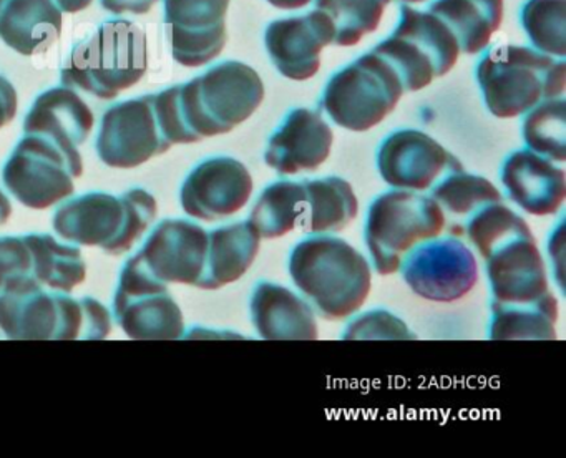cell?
<instances>
[{"mask_svg":"<svg viewBox=\"0 0 566 458\" xmlns=\"http://www.w3.org/2000/svg\"><path fill=\"white\" fill-rule=\"evenodd\" d=\"M373 52L392 65L403 92H417L449 73L460 49L439 17L402 6L399 25Z\"/></svg>","mask_w":566,"mask_h":458,"instance_id":"cell-9","label":"cell"},{"mask_svg":"<svg viewBox=\"0 0 566 458\" xmlns=\"http://www.w3.org/2000/svg\"><path fill=\"white\" fill-rule=\"evenodd\" d=\"M84 173L77 146L42 135H25L6 163V188L31 209H48L74 195V179Z\"/></svg>","mask_w":566,"mask_h":458,"instance_id":"cell-10","label":"cell"},{"mask_svg":"<svg viewBox=\"0 0 566 458\" xmlns=\"http://www.w3.org/2000/svg\"><path fill=\"white\" fill-rule=\"evenodd\" d=\"M303 215V183L283 179L261 192L251 211L250 225L260 238H281L300 225Z\"/></svg>","mask_w":566,"mask_h":458,"instance_id":"cell-30","label":"cell"},{"mask_svg":"<svg viewBox=\"0 0 566 458\" xmlns=\"http://www.w3.org/2000/svg\"><path fill=\"white\" fill-rule=\"evenodd\" d=\"M377 168L392 188L426 191L443 176L462 171L463 166L427 133L399 129L380 143Z\"/></svg>","mask_w":566,"mask_h":458,"instance_id":"cell-14","label":"cell"},{"mask_svg":"<svg viewBox=\"0 0 566 458\" xmlns=\"http://www.w3.org/2000/svg\"><path fill=\"white\" fill-rule=\"evenodd\" d=\"M429 12L446 23L460 52L473 55L482 52L502 27L503 0H436Z\"/></svg>","mask_w":566,"mask_h":458,"instance_id":"cell-27","label":"cell"},{"mask_svg":"<svg viewBox=\"0 0 566 458\" xmlns=\"http://www.w3.org/2000/svg\"><path fill=\"white\" fill-rule=\"evenodd\" d=\"M171 143L165 135L155 95L125 100L102 116L97 153L112 168L130 169L164 155Z\"/></svg>","mask_w":566,"mask_h":458,"instance_id":"cell-12","label":"cell"},{"mask_svg":"<svg viewBox=\"0 0 566 458\" xmlns=\"http://www.w3.org/2000/svg\"><path fill=\"white\" fill-rule=\"evenodd\" d=\"M114 315L128 337L137 341L184 337V314L168 292V284L155 279L135 256L122 269Z\"/></svg>","mask_w":566,"mask_h":458,"instance_id":"cell-11","label":"cell"},{"mask_svg":"<svg viewBox=\"0 0 566 458\" xmlns=\"http://www.w3.org/2000/svg\"><path fill=\"white\" fill-rule=\"evenodd\" d=\"M333 129L319 112L294 108L271 135L264 162L280 175L314 171L331 155Z\"/></svg>","mask_w":566,"mask_h":458,"instance_id":"cell-19","label":"cell"},{"mask_svg":"<svg viewBox=\"0 0 566 458\" xmlns=\"http://www.w3.org/2000/svg\"><path fill=\"white\" fill-rule=\"evenodd\" d=\"M158 0H101L102 7L108 12L117 13H135V15H144L151 10V7L157 3Z\"/></svg>","mask_w":566,"mask_h":458,"instance_id":"cell-39","label":"cell"},{"mask_svg":"<svg viewBox=\"0 0 566 458\" xmlns=\"http://www.w3.org/2000/svg\"><path fill=\"white\" fill-rule=\"evenodd\" d=\"M253 192L250 169L230 156H214L195 166L181 186L185 212L203 221H218L243 209Z\"/></svg>","mask_w":566,"mask_h":458,"instance_id":"cell-16","label":"cell"},{"mask_svg":"<svg viewBox=\"0 0 566 458\" xmlns=\"http://www.w3.org/2000/svg\"><path fill=\"white\" fill-rule=\"evenodd\" d=\"M0 329L15 341H102L111 334L112 321L97 299H74L29 275L0 292Z\"/></svg>","mask_w":566,"mask_h":458,"instance_id":"cell-1","label":"cell"},{"mask_svg":"<svg viewBox=\"0 0 566 458\" xmlns=\"http://www.w3.org/2000/svg\"><path fill=\"white\" fill-rule=\"evenodd\" d=\"M32 254V278L54 291L72 292L85 281L87 268L77 246L61 244L51 235L24 236Z\"/></svg>","mask_w":566,"mask_h":458,"instance_id":"cell-29","label":"cell"},{"mask_svg":"<svg viewBox=\"0 0 566 458\" xmlns=\"http://www.w3.org/2000/svg\"><path fill=\"white\" fill-rule=\"evenodd\" d=\"M522 23L538 52L559 59L566 55V0H528Z\"/></svg>","mask_w":566,"mask_h":458,"instance_id":"cell-35","label":"cell"},{"mask_svg":"<svg viewBox=\"0 0 566 458\" xmlns=\"http://www.w3.org/2000/svg\"><path fill=\"white\" fill-rule=\"evenodd\" d=\"M476 80L489 112L513 118L563 96L566 63L530 46L495 45L476 65Z\"/></svg>","mask_w":566,"mask_h":458,"instance_id":"cell-5","label":"cell"},{"mask_svg":"<svg viewBox=\"0 0 566 458\" xmlns=\"http://www.w3.org/2000/svg\"><path fill=\"white\" fill-rule=\"evenodd\" d=\"M430 196L442 208L443 215L453 219V231L459 232L460 222L465 226L467 219L483 206L502 202L499 189L490 179L479 175H469L465 169L443 176L432 186ZM462 226V231H463Z\"/></svg>","mask_w":566,"mask_h":458,"instance_id":"cell-31","label":"cell"},{"mask_svg":"<svg viewBox=\"0 0 566 458\" xmlns=\"http://www.w3.org/2000/svg\"><path fill=\"white\" fill-rule=\"evenodd\" d=\"M396 2L417 3V2H423V0H396Z\"/></svg>","mask_w":566,"mask_h":458,"instance_id":"cell-43","label":"cell"},{"mask_svg":"<svg viewBox=\"0 0 566 458\" xmlns=\"http://www.w3.org/2000/svg\"><path fill=\"white\" fill-rule=\"evenodd\" d=\"M264 42L281 75L303 82L319 72L321 50L334 42V29L321 10H313L303 17L274 20Z\"/></svg>","mask_w":566,"mask_h":458,"instance_id":"cell-18","label":"cell"},{"mask_svg":"<svg viewBox=\"0 0 566 458\" xmlns=\"http://www.w3.org/2000/svg\"><path fill=\"white\" fill-rule=\"evenodd\" d=\"M148 69L147 35L127 19L105 20L87 39L75 43L61 79L102 100L137 85Z\"/></svg>","mask_w":566,"mask_h":458,"instance_id":"cell-4","label":"cell"},{"mask_svg":"<svg viewBox=\"0 0 566 458\" xmlns=\"http://www.w3.org/2000/svg\"><path fill=\"white\" fill-rule=\"evenodd\" d=\"M18 113V92L8 76L0 75V128L11 123Z\"/></svg>","mask_w":566,"mask_h":458,"instance_id":"cell-38","label":"cell"},{"mask_svg":"<svg viewBox=\"0 0 566 458\" xmlns=\"http://www.w3.org/2000/svg\"><path fill=\"white\" fill-rule=\"evenodd\" d=\"M62 33L54 0H0V40L21 55L45 52Z\"/></svg>","mask_w":566,"mask_h":458,"instance_id":"cell-24","label":"cell"},{"mask_svg":"<svg viewBox=\"0 0 566 458\" xmlns=\"http://www.w3.org/2000/svg\"><path fill=\"white\" fill-rule=\"evenodd\" d=\"M251 319L268 341H314L317 322L310 302L291 289L261 281L251 295Z\"/></svg>","mask_w":566,"mask_h":458,"instance_id":"cell-22","label":"cell"},{"mask_svg":"<svg viewBox=\"0 0 566 458\" xmlns=\"http://www.w3.org/2000/svg\"><path fill=\"white\" fill-rule=\"evenodd\" d=\"M230 0H165V25L174 59L184 66L210 63L227 45Z\"/></svg>","mask_w":566,"mask_h":458,"instance_id":"cell-15","label":"cell"},{"mask_svg":"<svg viewBox=\"0 0 566 458\" xmlns=\"http://www.w3.org/2000/svg\"><path fill=\"white\" fill-rule=\"evenodd\" d=\"M523 139L532 152L563 163L566 159V102L563 96L543 100L526 112Z\"/></svg>","mask_w":566,"mask_h":458,"instance_id":"cell-33","label":"cell"},{"mask_svg":"<svg viewBox=\"0 0 566 458\" xmlns=\"http://www.w3.org/2000/svg\"><path fill=\"white\" fill-rule=\"evenodd\" d=\"M208 231L188 219L167 218L155 226L135 258L158 281L197 285L207 262Z\"/></svg>","mask_w":566,"mask_h":458,"instance_id":"cell-17","label":"cell"},{"mask_svg":"<svg viewBox=\"0 0 566 458\" xmlns=\"http://www.w3.org/2000/svg\"><path fill=\"white\" fill-rule=\"evenodd\" d=\"M392 0H316V10L329 19L334 45L350 46L366 33L376 32L384 9Z\"/></svg>","mask_w":566,"mask_h":458,"instance_id":"cell-34","label":"cell"},{"mask_svg":"<svg viewBox=\"0 0 566 458\" xmlns=\"http://www.w3.org/2000/svg\"><path fill=\"white\" fill-rule=\"evenodd\" d=\"M271 6L277 7V9H301V7L307 6L313 0H268Z\"/></svg>","mask_w":566,"mask_h":458,"instance_id":"cell-41","label":"cell"},{"mask_svg":"<svg viewBox=\"0 0 566 458\" xmlns=\"http://www.w3.org/2000/svg\"><path fill=\"white\" fill-rule=\"evenodd\" d=\"M344 341H360V339H416L406 322L400 321L386 309L364 312L359 318L347 324L343 334Z\"/></svg>","mask_w":566,"mask_h":458,"instance_id":"cell-36","label":"cell"},{"mask_svg":"<svg viewBox=\"0 0 566 458\" xmlns=\"http://www.w3.org/2000/svg\"><path fill=\"white\" fill-rule=\"evenodd\" d=\"M446 228V215L432 196L390 189L374 199L367 212L366 244L374 269L389 275L399 271L407 252Z\"/></svg>","mask_w":566,"mask_h":458,"instance_id":"cell-7","label":"cell"},{"mask_svg":"<svg viewBox=\"0 0 566 458\" xmlns=\"http://www.w3.org/2000/svg\"><path fill=\"white\" fill-rule=\"evenodd\" d=\"M57 2L59 9L69 13H77L81 10L87 9L94 0H54Z\"/></svg>","mask_w":566,"mask_h":458,"instance_id":"cell-40","label":"cell"},{"mask_svg":"<svg viewBox=\"0 0 566 458\" xmlns=\"http://www.w3.org/2000/svg\"><path fill=\"white\" fill-rule=\"evenodd\" d=\"M94 128V113L71 86H54L35 98L25 115V135H42L65 146L85 143Z\"/></svg>","mask_w":566,"mask_h":458,"instance_id":"cell-23","label":"cell"},{"mask_svg":"<svg viewBox=\"0 0 566 458\" xmlns=\"http://www.w3.org/2000/svg\"><path fill=\"white\" fill-rule=\"evenodd\" d=\"M399 271L417 295L436 302L463 298L479 279L475 256L455 236L420 242L407 252Z\"/></svg>","mask_w":566,"mask_h":458,"instance_id":"cell-13","label":"cell"},{"mask_svg":"<svg viewBox=\"0 0 566 458\" xmlns=\"http://www.w3.org/2000/svg\"><path fill=\"white\" fill-rule=\"evenodd\" d=\"M32 278V254L24 236L0 238V291L21 278Z\"/></svg>","mask_w":566,"mask_h":458,"instance_id":"cell-37","label":"cell"},{"mask_svg":"<svg viewBox=\"0 0 566 458\" xmlns=\"http://www.w3.org/2000/svg\"><path fill=\"white\" fill-rule=\"evenodd\" d=\"M463 231L483 259H489L496 249L509 244L513 239L533 236L525 219L503 202H492L473 212L467 219Z\"/></svg>","mask_w":566,"mask_h":458,"instance_id":"cell-32","label":"cell"},{"mask_svg":"<svg viewBox=\"0 0 566 458\" xmlns=\"http://www.w3.org/2000/svg\"><path fill=\"white\" fill-rule=\"evenodd\" d=\"M304 215L301 229L304 232H336L354 221L359 209L356 192L350 183L339 176L304 179Z\"/></svg>","mask_w":566,"mask_h":458,"instance_id":"cell-26","label":"cell"},{"mask_svg":"<svg viewBox=\"0 0 566 458\" xmlns=\"http://www.w3.org/2000/svg\"><path fill=\"white\" fill-rule=\"evenodd\" d=\"M157 216L151 192L132 188L122 196L91 191L62 205L54 215V229L67 241L101 246L107 254L132 249Z\"/></svg>","mask_w":566,"mask_h":458,"instance_id":"cell-6","label":"cell"},{"mask_svg":"<svg viewBox=\"0 0 566 458\" xmlns=\"http://www.w3.org/2000/svg\"><path fill=\"white\" fill-rule=\"evenodd\" d=\"M290 274L296 288L327 321L359 311L370 292L367 259L344 239L310 236L294 246Z\"/></svg>","mask_w":566,"mask_h":458,"instance_id":"cell-2","label":"cell"},{"mask_svg":"<svg viewBox=\"0 0 566 458\" xmlns=\"http://www.w3.org/2000/svg\"><path fill=\"white\" fill-rule=\"evenodd\" d=\"M500 178L509 198L530 215H555L565 201V171L532 149L512 153L503 162Z\"/></svg>","mask_w":566,"mask_h":458,"instance_id":"cell-21","label":"cell"},{"mask_svg":"<svg viewBox=\"0 0 566 458\" xmlns=\"http://www.w3.org/2000/svg\"><path fill=\"white\" fill-rule=\"evenodd\" d=\"M178 118L190 143L230 133L247 122L264 98V85L253 66L237 60L217 63L203 75L175 85Z\"/></svg>","mask_w":566,"mask_h":458,"instance_id":"cell-3","label":"cell"},{"mask_svg":"<svg viewBox=\"0 0 566 458\" xmlns=\"http://www.w3.org/2000/svg\"><path fill=\"white\" fill-rule=\"evenodd\" d=\"M556 319L558 304L552 292L526 304L492 302L489 337L493 341H552L556 337Z\"/></svg>","mask_w":566,"mask_h":458,"instance_id":"cell-28","label":"cell"},{"mask_svg":"<svg viewBox=\"0 0 566 458\" xmlns=\"http://www.w3.org/2000/svg\"><path fill=\"white\" fill-rule=\"evenodd\" d=\"M260 235L250 221L233 222L208 231L207 262L200 289H220L238 281L260 251Z\"/></svg>","mask_w":566,"mask_h":458,"instance_id":"cell-25","label":"cell"},{"mask_svg":"<svg viewBox=\"0 0 566 458\" xmlns=\"http://www.w3.org/2000/svg\"><path fill=\"white\" fill-rule=\"evenodd\" d=\"M485 261L496 304H526L549 292L545 262L533 236L513 239Z\"/></svg>","mask_w":566,"mask_h":458,"instance_id":"cell-20","label":"cell"},{"mask_svg":"<svg viewBox=\"0 0 566 458\" xmlns=\"http://www.w3.org/2000/svg\"><path fill=\"white\" fill-rule=\"evenodd\" d=\"M402 93L392 65L370 52L331 76L319 106L337 126L367 132L394 112Z\"/></svg>","mask_w":566,"mask_h":458,"instance_id":"cell-8","label":"cell"},{"mask_svg":"<svg viewBox=\"0 0 566 458\" xmlns=\"http://www.w3.org/2000/svg\"><path fill=\"white\" fill-rule=\"evenodd\" d=\"M11 212V201H9V198L8 196L4 195V192L0 191V226L6 225V222H8Z\"/></svg>","mask_w":566,"mask_h":458,"instance_id":"cell-42","label":"cell"}]
</instances>
